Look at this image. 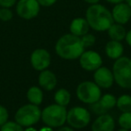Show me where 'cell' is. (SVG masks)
Masks as SVG:
<instances>
[{"label": "cell", "mask_w": 131, "mask_h": 131, "mask_svg": "<svg viewBox=\"0 0 131 131\" xmlns=\"http://www.w3.org/2000/svg\"><path fill=\"white\" fill-rule=\"evenodd\" d=\"M84 50L85 47L81 37H77L70 32L62 35L55 45V52L60 58L65 60L78 59Z\"/></svg>", "instance_id": "1"}, {"label": "cell", "mask_w": 131, "mask_h": 131, "mask_svg": "<svg viewBox=\"0 0 131 131\" xmlns=\"http://www.w3.org/2000/svg\"><path fill=\"white\" fill-rule=\"evenodd\" d=\"M85 19L90 28L97 32H104L114 23L111 11L100 3L90 5L86 9Z\"/></svg>", "instance_id": "2"}, {"label": "cell", "mask_w": 131, "mask_h": 131, "mask_svg": "<svg viewBox=\"0 0 131 131\" xmlns=\"http://www.w3.org/2000/svg\"><path fill=\"white\" fill-rule=\"evenodd\" d=\"M114 80L123 88H131V59L121 56L115 60L112 68Z\"/></svg>", "instance_id": "3"}, {"label": "cell", "mask_w": 131, "mask_h": 131, "mask_svg": "<svg viewBox=\"0 0 131 131\" xmlns=\"http://www.w3.org/2000/svg\"><path fill=\"white\" fill-rule=\"evenodd\" d=\"M67 112L65 106L59 104H51L41 112L42 121L47 126L52 128L63 126L66 121Z\"/></svg>", "instance_id": "4"}, {"label": "cell", "mask_w": 131, "mask_h": 131, "mask_svg": "<svg viewBox=\"0 0 131 131\" xmlns=\"http://www.w3.org/2000/svg\"><path fill=\"white\" fill-rule=\"evenodd\" d=\"M41 111L35 104H26L15 113V121L23 127H30L40 121Z\"/></svg>", "instance_id": "5"}, {"label": "cell", "mask_w": 131, "mask_h": 131, "mask_svg": "<svg viewBox=\"0 0 131 131\" xmlns=\"http://www.w3.org/2000/svg\"><path fill=\"white\" fill-rule=\"evenodd\" d=\"M76 95L80 101L85 104H94L101 98V89L96 83L84 81L78 85Z\"/></svg>", "instance_id": "6"}, {"label": "cell", "mask_w": 131, "mask_h": 131, "mask_svg": "<svg viewBox=\"0 0 131 131\" xmlns=\"http://www.w3.org/2000/svg\"><path fill=\"white\" fill-rule=\"evenodd\" d=\"M40 5L37 0H18L15 5L16 14L23 20H32L39 15Z\"/></svg>", "instance_id": "7"}, {"label": "cell", "mask_w": 131, "mask_h": 131, "mask_svg": "<svg viewBox=\"0 0 131 131\" xmlns=\"http://www.w3.org/2000/svg\"><path fill=\"white\" fill-rule=\"evenodd\" d=\"M89 112L83 107H74L66 114V121L68 124L75 128H83L90 122Z\"/></svg>", "instance_id": "8"}, {"label": "cell", "mask_w": 131, "mask_h": 131, "mask_svg": "<svg viewBox=\"0 0 131 131\" xmlns=\"http://www.w3.org/2000/svg\"><path fill=\"white\" fill-rule=\"evenodd\" d=\"M79 62L81 67L88 71H96L102 64V58L99 53L93 50L84 51L79 57Z\"/></svg>", "instance_id": "9"}, {"label": "cell", "mask_w": 131, "mask_h": 131, "mask_svg": "<svg viewBox=\"0 0 131 131\" xmlns=\"http://www.w3.org/2000/svg\"><path fill=\"white\" fill-rule=\"evenodd\" d=\"M31 64L36 71H44L51 62V55L47 49L37 48L32 51L30 57Z\"/></svg>", "instance_id": "10"}, {"label": "cell", "mask_w": 131, "mask_h": 131, "mask_svg": "<svg viewBox=\"0 0 131 131\" xmlns=\"http://www.w3.org/2000/svg\"><path fill=\"white\" fill-rule=\"evenodd\" d=\"M111 14L114 23L125 25L131 19V8L126 2H121L114 5Z\"/></svg>", "instance_id": "11"}, {"label": "cell", "mask_w": 131, "mask_h": 131, "mask_svg": "<svg viewBox=\"0 0 131 131\" xmlns=\"http://www.w3.org/2000/svg\"><path fill=\"white\" fill-rule=\"evenodd\" d=\"M93 79H94V82L98 85L100 88H109L113 84V72L107 67L101 66L96 71H94Z\"/></svg>", "instance_id": "12"}, {"label": "cell", "mask_w": 131, "mask_h": 131, "mask_svg": "<svg viewBox=\"0 0 131 131\" xmlns=\"http://www.w3.org/2000/svg\"><path fill=\"white\" fill-rule=\"evenodd\" d=\"M90 25L85 17H76L73 19L69 25V32L77 37H82L89 32Z\"/></svg>", "instance_id": "13"}, {"label": "cell", "mask_w": 131, "mask_h": 131, "mask_svg": "<svg viewBox=\"0 0 131 131\" xmlns=\"http://www.w3.org/2000/svg\"><path fill=\"white\" fill-rule=\"evenodd\" d=\"M115 122L109 114H101L92 125V131H114Z\"/></svg>", "instance_id": "14"}, {"label": "cell", "mask_w": 131, "mask_h": 131, "mask_svg": "<svg viewBox=\"0 0 131 131\" xmlns=\"http://www.w3.org/2000/svg\"><path fill=\"white\" fill-rule=\"evenodd\" d=\"M39 84L47 91L54 89L57 85V77L51 71L44 70L39 75Z\"/></svg>", "instance_id": "15"}, {"label": "cell", "mask_w": 131, "mask_h": 131, "mask_svg": "<svg viewBox=\"0 0 131 131\" xmlns=\"http://www.w3.org/2000/svg\"><path fill=\"white\" fill-rule=\"evenodd\" d=\"M123 53H124V47L120 41L110 39V41L107 42L105 46V53L109 58L117 60L122 56Z\"/></svg>", "instance_id": "16"}, {"label": "cell", "mask_w": 131, "mask_h": 131, "mask_svg": "<svg viewBox=\"0 0 131 131\" xmlns=\"http://www.w3.org/2000/svg\"><path fill=\"white\" fill-rule=\"evenodd\" d=\"M108 36L111 40H116V41H122L125 40L127 34V30L125 29L124 25L119 24V23H114L109 29L107 30Z\"/></svg>", "instance_id": "17"}, {"label": "cell", "mask_w": 131, "mask_h": 131, "mask_svg": "<svg viewBox=\"0 0 131 131\" xmlns=\"http://www.w3.org/2000/svg\"><path fill=\"white\" fill-rule=\"evenodd\" d=\"M27 98L30 101L31 104L39 105L42 103L43 93L37 86H32L31 88H29L28 92H27Z\"/></svg>", "instance_id": "18"}, {"label": "cell", "mask_w": 131, "mask_h": 131, "mask_svg": "<svg viewBox=\"0 0 131 131\" xmlns=\"http://www.w3.org/2000/svg\"><path fill=\"white\" fill-rule=\"evenodd\" d=\"M70 98L71 95L70 93L66 89L61 88V89L58 90L55 94V101L58 104L62 105V106H66L70 102Z\"/></svg>", "instance_id": "19"}, {"label": "cell", "mask_w": 131, "mask_h": 131, "mask_svg": "<svg viewBox=\"0 0 131 131\" xmlns=\"http://www.w3.org/2000/svg\"><path fill=\"white\" fill-rule=\"evenodd\" d=\"M116 105L123 112H131V95H123L119 97Z\"/></svg>", "instance_id": "20"}, {"label": "cell", "mask_w": 131, "mask_h": 131, "mask_svg": "<svg viewBox=\"0 0 131 131\" xmlns=\"http://www.w3.org/2000/svg\"><path fill=\"white\" fill-rule=\"evenodd\" d=\"M100 104L101 105L103 109L105 110H110V109L113 108L114 106L117 104V100H116L115 96L113 95H110V94H107L104 95L101 98H100L99 100Z\"/></svg>", "instance_id": "21"}, {"label": "cell", "mask_w": 131, "mask_h": 131, "mask_svg": "<svg viewBox=\"0 0 131 131\" xmlns=\"http://www.w3.org/2000/svg\"><path fill=\"white\" fill-rule=\"evenodd\" d=\"M119 124L122 128L131 129V112H123L119 119Z\"/></svg>", "instance_id": "22"}, {"label": "cell", "mask_w": 131, "mask_h": 131, "mask_svg": "<svg viewBox=\"0 0 131 131\" xmlns=\"http://www.w3.org/2000/svg\"><path fill=\"white\" fill-rule=\"evenodd\" d=\"M14 17V13L11 10V8L6 7H0V21L6 23L13 19Z\"/></svg>", "instance_id": "23"}, {"label": "cell", "mask_w": 131, "mask_h": 131, "mask_svg": "<svg viewBox=\"0 0 131 131\" xmlns=\"http://www.w3.org/2000/svg\"><path fill=\"white\" fill-rule=\"evenodd\" d=\"M0 131H23V129L21 125L18 124L17 122L8 121V122H5L4 125H2Z\"/></svg>", "instance_id": "24"}, {"label": "cell", "mask_w": 131, "mask_h": 131, "mask_svg": "<svg viewBox=\"0 0 131 131\" xmlns=\"http://www.w3.org/2000/svg\"><path fill=\"white\" fill-rule=\"evenodd\" d=\"M81 39H82V42H83V44H84L85 48L86 47H93V46L95 44V42H96V38H95V36L89 32L81 37Z\"/></svg>", "instance_id": "25"}, {"label": "cell", "mask_w": 131, "mask_h": 131, "mask_svg": "<svg viewBox=\"0 0 131 131\" xmlns=\"http://www.w3.org/2000/svg\"><path fill=\"white\" fill-rule=\"evenodd\" d=\"M7 119H8V112L5 107L0 105V126L7 122Z\"/></svg>", "instance_id": "26"}, {"label": "cell", "mask_w": 131, "mask_h": 131, "mask_svg": "<svg viewBox=\"0 0 131 131\" xmlns=\"http://www.w3.org/2000/svg\"><path fill=\"white\" fill-rule=\"evenodd\" d=\"M92 110L93 111V112H95V113H98V114H105L106 113L107 111L105 110V109H103L102 107H101V105L100 104L99 101L96 103H94V104H92Z\"/></svg>", "instance_id": "27"}, {"label": "cell", "mask_w": 131, "mask_h": 131, "mask_svg": "<svg viewBox=\"0 0 131 131\" xmlns=\"http://www.w3.org/2000/svg\"><path fill=\"white\" fill-rule=\"evenodd\" d=\"M18 0H0V7H6L11 8L14 6Z\"/></svg>", "instance_id": "28"}, {"label": "cell", "mask_w": 131, "mask_h": 131, "mask_svg": "<svg viewBox=\"0 0 131 131\" xmlns=\"http://www.w3.org/2000/svg\"><path fill=\"white\" fill-rule=\"evenodd\" d=\"M39 2V4L40 5V6L44 7H49L54 5L55 4L58 2V0H37Z\"/></svg>", "instance_id": "29"}, {"label": "cell", "mask_w": 131, "mask_h": 131, "mask_svg": "<svg viewBox=\"0 0 131 131\" xmlns=\"http://www.w3.org/2000/svg\"><path fill=\"white\" fill-rule=\"evenodd\" d=\"M125 40H126L127 44L131 47V29H129L128 31H127L126 34V38H125Z\"/></svg>", "instance_id": "30"}, {"label": "cell", "mask_w": 131, "mask_h": 131, "mask_svg": "<svg viewBox=\"0 0 131 131\" xmlns=\"http://www.w3.org/2000/svg\"><path fill=\"white\" fill-rule=\"evenodd\" d=\"M106 2H108L109 4H112V5H116V4L121 3V2H125V0H105Z\"/></svg>", "instance_id": "31"}, {"label": "cell", "mask_w": 131, "mask_h": 131, "mask_svg": "<svg viewBox=\"0 0 131 131\" xmlns=\"http://www.w3.org/2000/svg\"><path fill=\"white\" fill-rule=\"evenodd\" d=\"M85 3L89 4V5H94V4H98L100 3L101 0H84Z\"/></svg>", "instance_id": "32"}, {"label": "cell", "mask_w": 131, "mask_h": 131, "mask_svg": "<svg viewBox=\"0 0 131 131\" xmlns=\"http://www.w3.org/2000/svg\"><path fill=\"white\" fill-rule=\"evenodd\" d=\"M58 131H74V130L71 128H69V127H63V128H59Z\"/></svg>", "instance_id": "33"}, {"label": "cell", "mask_w": 131, "mask_h": 131, "mask_svg": "<svg viewBox=\"0 0 131 131\" xmlns=\"http://www.w3.org/2000/svg\"><path fill=\"white\" fill-rule=\"evenodd\" d=\"M40 131H53V130L51 129L50 127H46V128H41V129H40Z\"/></svg>", "instance_id": "34"}, {"label": "cell", "mask_w": 131, "mask_h": 131, "mask_svg": "<svg viewBox=\"0 0 131 131\" xmlns=\"http://www.w3.org/2000/svg\"><path fill=\"white\" fill-rule=\"evenodd\" d=\"M125 2H126V3L128 4V5H129L130 8H131V0H125Z\"/></svg>", "instance_id": "35"}, {"label": "cell", "mask_w": 131, "mask_h": 131, "mask_svg": "<svg viewBox=\"0 0 131 131\" xmlns=\"http://www.w3.org/2000/svg\"><path fill=\"white\" fill-rule=\"evenodd\" d=\"M26 131H36V130H35L34 128H28Z\"/></svg>", "instance_id": "36"}, {"label": "cell", "mask_w": 131, "mask_h": 131, "mask_svg": "<svg viewBox=\"0 0 131 131\" xmlns=\"http://www.w3.org/2000/svg\"><path fill=\"white\" fill-rule=\"evenodd\" d=\"M118 131H128V129H126V128H121V129H119Z\"/></svg>", "instance_id": "37"}]
</instances>
